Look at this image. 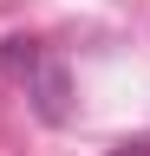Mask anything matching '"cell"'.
<instances>
[{"instance_id": "1", "label": "cell", "mask_w": 150, "mask_h": 156, "mask_svg": "<svg viewBox=\"0 0 150 156\" xmlns=\"http://www.w3.org/2000/svg\"><path fill=\"white\" fill-rule=\"evenodd\" d=\"M111 156H150V143H124V150H111Z\"/></svg>"}]
</instances>
